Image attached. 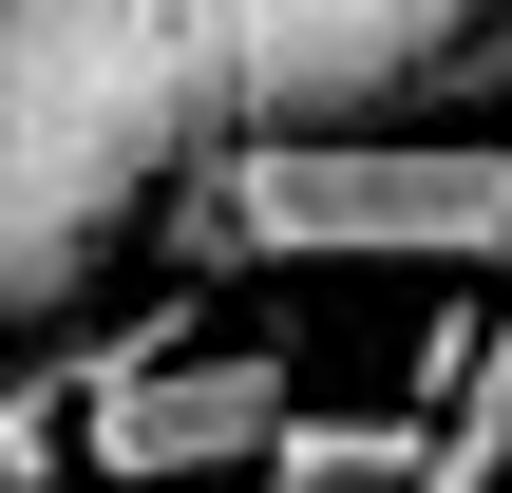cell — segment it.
I'll list each match as a JSON object with an SVG mask.
<instances>
[{"label": "cell", "instance_id": "6da1fadb", "mask_svg": "<svg viewBox=\"0 0 512 493\" xmlns=\"http://www.w3.org/2000/svg\"><path fill=\"white\" fill-rule=\"evenodd\" d=\"M475 38L494 0H0V342H57L190 152L437 114Z\"/></svg>", "mask_w": 512, "mask_h": 493}, {"label": "cell", "instance_id": "7a4b0ae2", "mask_svg": "<svg viewBox=\"0 0 512 493\" xmlns=\"http://www.w3.org/2000/svg\"><path fill=\"white\" fill-rule=\"evenodd\" d=\"M171 266H418V285H512V133L361 114V133H228L152 209Z\"/></svg>", "mask_w": 512, "mask_h": 493}, {"label": "cell", "instance_id": "3957f363", "mask_svg": "<svg viewBox=\"0 0 512 493\" xmlns=\"http://www.w3.org/2000/svg\"><path fill=\"white\" fill-rule=\"evenodd\" d=\"M285 418H304V342H190V323L76 342V475H114V493L247 475Z\"/></svg>", "mask_w": 512, "mask_h": 493}, {"label": "cell", "instance_id": "277c9868", "mask_svg": "<svg viewBox=\"0 0 512 493\" xmlns=\"http://www.w3.org/2000/svg\"><path fill=\"white\" fill-rule=\"evenodd\" d=\"M418 418H437V399H380V418H323V399H304V418H285V437L247 456V493H399Z\"/></svg>", "mask_w": 512, "mask_h": 493}, {"label": "cell", "instance_id": "5b68a950", "mask_svg": "<svg viewBox=\"0 0 512 493\" xmlns=\"http://www.w3.org/2000/svg\"><path fill=\"white\" fill-rule=\"evenodd\" d=\"M475 95H512V0H494V38H475V57L437 76V133H475Z\"/></svg>", "mask_w": 512, "mask_h": 493}, {"label": "cell", "instance_id": "8992f818", "mask_svg": "<svg viewBox=\"0 0 512 493\" xmlns=\"http://www.w3.org/2000/svg\"><path fill=\"white\" fill-rule=\"evenodd\" d=\"M0 380H19V342H0Z\"/></svg>", "mask_w": 512, "mask_h": 493}]
</instances>
